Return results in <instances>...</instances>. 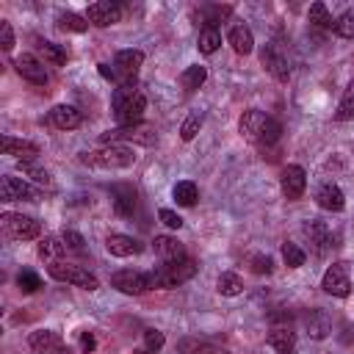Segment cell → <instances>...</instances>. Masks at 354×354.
<instances>
[{
  "label": "cell",
  "mask_w": 354,
  "mask_h": 354,
  "mask_svg": "<svg viewBox=\"0 0 354 354\" xmlns=\"http://www.w3.org/2000/svg\"><path fill=\"white\" fill-rule=\"evenodd\" d=\"M238 130H241V136H243L246 141H252V144H266V147H268V144H274V141L279 138L282 124H279L274 116H268L266 111L249 108V111L241 113Z\"/></svg>",
  "instance_id": "obj_1"
},
{
  "label": "cell",
  "mask_w": 354,
  "mask_h": 354,
  "mask_svg": "<svg viewBox=\"0 0 354 354\" xmlns=\"http://www.w3.org/2000/svg\"><path fill=\"white\" fill-rule=\"evenodd\" d=\"M113 116L119 127H130V124H141L144 111H147V97L141 88L136 86H116L113 88Z\"/></svg>",
  "instance_id": "obj_2"
},
{
  "label": "cell",
  "mask_w": 354,
  "mask_h": 354,
  "mask_svg": "<svg viewBox=\"0 0 354 354\" xmlns=\"http://www.w3.org/2000/svg\"><path fill=\"white\" fill-rule=\"evenodd\" d=\"M77 160L83 166H91V169H130L136 163V152L127 147V144H102L97 149H88V152H80Z\"/></svg>",
  "instance_id": "obj_3"
},
{
  "label": "cell",
  "mask_w": 354,
  "mask_h": 354,
  "mask_svg": "<svg viewBox=\"0 0 354 354\" xmlns=\"http://www.w3.org/2000/svg\"><path fill=\"white\" fill-rule=\"evenodd\" d=\"M144 64V53L141 50H119L116 55H113V66L108 69L105 64H100V72L108 77V80H113L116 86H133V80H136V72H138V66Z\"/></svg>",
  "instance_id": "obj_4"
},
{
  "label": "cell",
  "mask_w": 354,
  "mask_h": 354,
  "mask_svg": "<svg viewBox=\"0 0 354 354\" xmlns=\"http://www.w3.org/2000/svg\"><path fill=\"white\" fill-rule=\"evenodd\" d=\"M196 263L191 260V257H185V260H174V263H160L155 271H149L152 274V285L155 288H160V290H171V288H177V285H183V282H188L194 274H196Z\"/></svg>",
  "instance_id": "obj_5"
},
{
  "label": "cell",
  "mask_w": 354,
  "mask_h": 354,
  "mask_svg": "<svg viewBox=\"0 0 354 354\" xmlns=\"http://www.w3.org/2000/svg\"><path fill=\"white\" fill-rule=\"evenodd\" d=\"M47 271H50L53 279L66 282V285H75V288H83V290H97V288H100V279H97L88 268L75 266V263H61V260H58V263H50Z\"/></svg>",
  "instance_id": "obj_6"
},
{
  "label": "cell",
  "mask_w": 354,
  "mask_h": 354,
  "mask_svg": "<svg viewBox=\"0 0 354 354\" xmlns=\"http://www.w3.org/2000/svg\"><path fill=\"white\" fill-rule=\"evenodd\" d=\"M102 144H122V141H133V144H141V147H152L158 144V133L152 124H130V127H113V130H105L100 136Z\"/></svg>",
  "instance_id": "obj_7"
},
{
  "label": "cell",
  "mask_w": 354,
  "mask_h": 354,
  "mask_svg": "<svg viewBox=\"0 0 354 354\" xmlns=\"http://www.w3.org/2000/svg\"><path fill=\"white\" fill-rule=\"evenodd\" d=\"M111 285L119 290V293H127V296H141L147 290H152V274L147 271H133V268H122L116 274H111Z\"/></svg>",
  "instance_id": "obj_8"
},
{
  "label": "cell",
  "mask_w": 354,
  "mask_h": 354,
  "mask_svg": "<svg viewBox=\"0 0 354 354\" xmlns=\"http://www.w3.org/2000/svg\"><path fill=\"white\" fill-rule=\"evenodd\" d=\"M3 230L8 238L14 241H33L41 235V224L30 216H22V213H3Z\"/></svg>",
  "instance_id": "obj_9"
},
{
  "label": "cell",
  "mask_w": 354,
  "mask_h": 354,
  "mask_svg": "<svg viewBox=\"0 0 354 354\" xmlns=\"http://www.w3.org/2000/svg\"><path fill=\"white\" fill-rule=\"evenodd\" d=\"M28 346H30L33 354H75V348L66 346L64 337L58 332H53V329H36V332H30Z\"/></svg>",
  "instance_id": "obj_10"
},
{
  "label": "cell",
  "mask_w": 354,
  "mask_h": 354,
  "mask_svg": "<svg viewBox=\"0 0 354 354\" xmlns=\"http://www.w3.org/2000/svg\"><path fill=\"white\" fill-rule=\"evenodd\" d=\"M124 14V6L116 3V0H100V3H91L86 8V19L88 25H97V28H108V25H116Z\"/></svg>",
  "instance_id": "obj_11"
},
{
  "label": "cell",
  "mask_w": 354,
  "mask_h": 354,
  "mask_svg": "<svg viewBox=\"0 0 354 354\" xmlns=\"http://www.w3.org/2000/svg\"><path fill=\"white\" fill-rule=\"evenodd\" d=\"M321 288H324L329 296H337V299L348 296V293H351L348 266H346V263H332V266L324 271V277H321Z\"/></svg>",
  "instance_id": "obj_12"
},
{
  "label": "cell",
  "mask_w": 354,
  "mask_h": 354,
  "mask_svg": "<svg viewBox=\"0 0 354 354\" xmlns=\"http://www.w3.org/2000/svg\"><path fill=\"white\" fill-rule=\"evenodd\" d=\"M260 61H263V66H266L277 80H288V77H290L288 55H285V50H282L277 41H268V44L260 47Z\"/></svg>",
  "instance_id": "obj_13"
},
{
  "label": "cell",
  "mask_w": 354,
  "mask_h": 354,
  "mask_svg": "<svg viewBox=\"0 0 354 354\" xmlns=\"http://www.w3.org/2000/svg\"><path fill=\"white\" fill-rule=\"evenodd\" d=\"M279 188H282V196L288 202L299 199L304 191H307V171L299 166V163H288L282 169V177H279Z\"/></svg>",
  "instance_id": "obj_14"
},
{
  "label": "cell",
  "mask_w": 354,
  "mask_h": 354,
  "mask_svg": "<svg viewBox=\"0 0 354 354\" xmlns=\"http://www.w3.org/2000/svg\"><path fill=\"white\" fill-rule=\"evenodd\" d=\"M17 72L22 75V80L33 83V86H44L47 83V69H44V61H39L33 53H22L17 61H14Z\"/></svg>",
  "instance_id": "obj_15"
},
{
  "label": "cell",
  "mask_w": 354,
  "mask_h": 354,
  "mask_svg": "<svg viewBox=\"0 0 354 354\" xmlns=\"http://www.w3.org/2000/svg\"><path fill=\"white\" fill-rule=\"evenodd\" d=\"M315 202L321 210H329V213H340L346 207V196L337 183H321L315 188Z\"/></svg>",
  "instance_id": "obj_16"
},
{
  "label": "cell",
  "mask_w": 354,
  "mask_h": 354,
  "mask_svg": "<svg viewBox=\"0 0 354 354\" xmlns=\"http://www.w3.org/2000/svg\"><path fill=\"white\" fill-rule=\"evenodd\" d=\"M301 326L307 329V335H310V337L324 340V337L332 332V318H329L324 310L313 307V310H304V313H301Z\"/></svg>",
  "instance_id": "obj_17"
},
{
  "label": "cell",
  "mask_w": 354,
  "mask_h": 354,
  "mask_svg": "<svg viewBox=\"0 0 354 354\" xmlns=\"http://www.w3.org/2000/svg\"><path fill=\"white\" fill-rule=\"evenodd\" d=\"M105 249H108V254H113V257H133V254H141V252H144V243L136 241L133 235L113 232V235L105 238Z\"/></svg>",
  "instance_id": "obj_18"
},
{
  "label": "cell",
  "mask_w": 354,
  "mask_h": 354,
  "mask_svg": "<svg viewBox=\"0 0 354 354\" xmlns=\"http://www.w3.org/2000/svg\"><path fill=\"white\" fill-rule=\"evenodd\" d=\"M0 196H3V202H19V199H36V191L25 180L6 174L0 180Z\"/></svg>",
  "instance_id": "obj_19"
},
{
  "label": "cell",
  "mask_w": 354,
  "mask_h": 354,
  "mask_svg": "<svg viewBox=\"0 0 354 354\" xmlns=\"http://www.w3.org/2000/svg\"><path fill=\"white\" fill-rule=\"evenodd\" d=\"M304 235L310 238V246L315 249V254H326V249L332 246V232L321 218H310L304 224Z\"/></svg>",
  "instance_id": "obj_20"
},
{
  "label": "cell",
  "mask_w": 354,
  "mask_h": 354,
  "mask_svg": "<svg viewBox=\"0 0 354 354\" xmlns=\"http://www.w3.org/2000/svg\"><path fill=\"white\" fill-rule=\"evenodd\" d=\"M3 155H11V158H17L19 163H28V160H36L39 147H36L33 141H22V138H14V136H3Z\"/></svg>",
  "instance_id": "obj_21"
},
{
  "label": "cell",
  "mask_w": 354,
  "mask_h": 354,
  "mask_svg": "<svg viewBox=\"0 0 354 354\" xmlns=\"http://www.w3.org/2000/svg\"><path fill=\"white\" fill-rule=\"evenodd\" d=\"M111 196H113V210H116V216H122V218L133 216V210H136V196H138L133 185L119 183V185L111 188Z\"/></svg>",
  "instance_id": "obj_22"
},
{
  "label": "cell",
  "mask_w": 354,
  "mask_h": 354,
  "mask_svg": "<svg viewBox=\"0 0 354 354\" xmlns=\"http://www.w3.org/2000/svg\"><path fill=\"white\" fill-rule=\"evenodd\" d=\"M266 340L277 354H296V332L290 326H271Z\"/></svg>",
  "instance_id": "obj_23"
},
{
  "label": "cell",
  "mask_w": 354,
  "mask_h": 354,
  "mask_svg": "<svg viewBox=\"0 0 354 354\" xmlns=\"http://www.w3.org/2000/svg\"><path fill=\"white\" fill-rule=\"evenodd\" d=\"M80 122H83V116H80V111L75 105L50 108V124L58 127V130H75V127H80Z\"/></svg>",
  "instance_id": "obj_24"
},
{
  "label": "cell",
  "mask_w": 354,
  "mask_h": 354,
  "mask_svg": "<svg viewBox=\"0 0 354 354\" xmlns=\"http://www.w3.org/2000/svg\"><path fill=\"white\" fill-rule=\"evenodd\" d=\"M152 243H155V252L160 254L163 263H174V260H185L188 257L185 254V246L177 238H171V235H158Z\"/></svg>",
  "instance_id": "obj_25"
},
{
  "label": "cell",
  "mask_w": 354,
  "mask_h": 354,
  "mask_svg": "<svg viewBox=\"0 0 354 354\" xmlns=\"http://www.w3.org/2000/svg\"><path fill=\"white\" fill-rule=\"evenodd\" d=\"M227 41L232 44V50L238 55H249L254 50V33L246 25H232L230 33H227Z\"/></svg>",
  "instance_id": "obj_26"
},
{
  "label": "cell",
  "mask_w": 354,
  "mask_h": 354,
  "mask_svg": "<svg viewBox=\"0 0 354 354\" xmlns=\"http://www.w3.org/2000/svg\"><path fill=\"white\" fill-rule=\"evenodd\" d=\"M205 80H207V69H205L202 64H194V66H188V69L180 75V86L185 88V94H194Z\"/></svg>",
  "instance_id": "obj_27"
},
{
  "label": "cell",
  "mask_w": 354,
  "mask_h": 354,
  "mask_svg": "<svg viewBox=\"0 0 354 354\" xmlns=\"http://www.w3.org/2000/svg\"><path fill=\"white\" fill-rule=\"evenodd\" d=\"M196 47H199V53H205V55H213V53L221 47V30H218V28H210V25H205V28L199 30Z\"/></svg>",
  "instance_id": "obj_28"
},
{
  "label": "cell",
  "mask_w": 354,
  "mask_h": 354,
  "mask_svg": "<svg viewBox=\"0 0 354 354\" xmlns=\"http://www.w3.org/2000/svg\"><path fill=\"white\" fill-rule=\"evenodd\" d=\"M216 290H218L221 296H241V293H243V279H241L235 271H224V274H218V279H216Z\"/></svg>",
  "instance_id": "obj_29"
},
{
  "label": "cell",
  "mask_w": 354,
  "mask_h": 354,
  "mask_svg": "<svg viewBox=\"0 0 354 354\" xmlns=\"http://www.w3.org/2000/svg\"><path fill=\"white\" fill-rule=\"evenodd\" d=\"M171 196H174V202H177V205L191 207V205H196L199 191H196V185H194L191 180H180V183L171 188Z\"/></svg>",
  "instance_id": "obj_30"
},
{
  "label": "cell",
  "mask_w": 354,
  "mask_h": 354,
  "mask_svg": "<svg viewBox=\"0 0 354 354\" xmlns=\"http://www.w3.org/2000/svg\"><path fill=\"white\" fill-rule=\"evenodd\" d=\"M39 55H41L44 61L55 64V66L66 64V58H69L66 47H61V44H55V41H39Z\"/></svg>",
  "instance_id": "obj_31"
},
{
  "label": "cell",
  "mask_w": 354,
  "mask_h": 354,
  "mask_svg": "<svg viewBox=\"0 0 354 354\" xmlns=\"http://www.w3.org/2000/svg\"><path fill=\"white\" fill-rule=\"evenodd\" d=\"M58 28L61 30H69V33H83V30H88V19L86 17H80V14H72V11H66V14H58Z\"/></svg>",
  "instance_id": "obj_32"
},
{
  "label": "cell",
  "mask_w": 354,
  "mask_h": 354,
  "mask_svg": "<svg viewBox=\"0 0 354 354\" xmlns=\"http://www.w3.org/2000/svg\"><path fill=\"white\" fill-rule=\"evenodd\" d=\"M66 252V246H64V241L61 238H44L41 243H39V257H44V260H50V263H58V257Z\"/></svg>",
  "instance_id": "obj_33"
},
{
  "label": "cell",
  "mask_w": 354,
  "mask_h": 354,
  "mask_svg": "<svg viewBox=\"0 0 354 354\" xmlns=\"http://www.w3.org/2000/svg\"><path fill=\"white\" fill-rule=\"evenodd\" d=\"M335 119H337V122L354 119V80H351L348 88L343 91V97H340V102H337V111H335Z\"/></svg>",
  "instance_id": "obj_34"
},
{
  "label": "cell",
  "mask_w": 354,
  "mask_h": 354,
  "mask_svg": "<svg viewBox=\"0 0 354 354\" xmlns=\"http://www.w3.org/2000/svg\"><path fill=\"white\" fill-rule=\"evenodd\" d=\"M307 19H310L313 25H318V28H332V30H335V19H332V14L326 11L324 3H313L310 11H307Z\"/></svg>",
  "instance_id": "obj_35"
},
{
  "label": "cell",
  "mask_w": 354,
  "mask_h": 354,
  "mask_svg": "<svg viewBox=\"0 0 354 354\" xmlns=\"http://www.w3.org/2000/svg\"><path fill=\"white\" fill-rule=\"evenodd\" d=\"M282 260H285L288 268H299V266H304L307 254H304V249H299L296 243L285 241V243H282Z\"/></svg>",
  "instance_id": "obj_36"
},
{
  "label": "cell",
  "mask_w": 354,
  "mask_h": 354,
  "mask_svg": "<svg viewBox=\"0 0 354 354\" xmlns=\"http://www.w3.org/2000/svg\"><path fill=\"white\" fill-rule=\"evenodd\" d=\"M19 169L33 180V183H39V185H47V188H53V177H50V171L47 169H41V166H36L33 160H28V163H19Z\"/></svg>",
  "instance_id": "obj_37"
},
{
  "label": "cell",
  "mask_w": 354,
  "mask_h": 354,
  "mask_svg": "<svg viewBox=\"0 0 354 354\" xmlns=\"http://www.w3.org/2000/svg\"><path fill=\"white\" fill-rule=\"evenodd\" d=\"M335 33L354 41V11H346V14H340V17L335 19Z\"/></svg>",
  "instance_id": "obj_38"
},
{
  "label": "cell",
  "mask_w": 354,
  "mask_h": 354,
  "mask_svg": "<svg viewBox=\"0 0 354 354\" xmlns=\"http://www.w3.org/2000/svg\"><path fill=\"white\" fill-rule=\"evenodd\" d=\"M17 285H19V290H25V293H33V290H39L41 288V279H39V274L36 271H19L17 274Z\"/></svg>",
  "instance_id": "obj_39"
},
{
  "label": "cell",
  "mask_w": 354,
  "mask_h": 354,
  "mask_svg": "<svg viewBox=\"0 0 354 354\" xmlns=\"http://www.w3.org/2000/svg\"><path fill=\"white\" fill-rule=\"evenodd\" d=\"M199 127H202V116H199V113H191V116L183 122V127H180V138H183V141H194L196 133H199Z\"/></svg>",
  "instance_id": "obj_40"
},
{
  "label": "cell",
  "mask_w": 354,
  "mask_h": 354,
  "mask_svg": "<svg viewBox=\"0 0 354 354\" xmlns=\"http://www.w3.org/2000/svg\"><path fill=\"white\" fill-rule=\"evenodd\" d=\"M163 343H166V337H163L160 329H147V332H144V348H147V351H160Z\"/></svg>",
  "instance_id": "obj_41"
},
{
  "label": "cell",
  "mask_w": 354,
  "mask_h": 354,
  "mask_svg": "<svg viewBox=\"0 0 354 354\" xmlns=\"http://www.w3.org/2000/svg\"><path fill=\"white\" fill-rule=\"evenodd\" d=\"M249 266H252L254 274H271V271H274V260H271L268 254H254V257L249 260Z\"/></svg>",
  "instance_id": "obj_42"
},
{
  "label": "cell",
  "mask_w": 354,
  "mask_h": 354,
  "mask_svg": "<svg viewBox=\"0 0 354 354\" xmlns=\"http://www.w3.org/2000/svg\"><path fill=\"white\" fill-rule=\"evenodd\" d=\"M61 241H64V246L66 249H72V252H83V235L80 232H75V230H64V235H61Z\"/></svg>",
  "instance_id": "obj_43"
},
{
  "label": "cell",
  "mask_w": 354,
  "mask_h": 354,
  "mask_svg": "<svg viewBox=\"0 0 354 354\" xmlns=\"http://www.w3.org/2000/svg\"><path fill=\"white\" fill-rule=\"evenodd\" d=\"M0 47L6 53L14 50V30H11V22H6V19H0Z\"/></svg>",
  "instance_id": "obj_44"
},
{
  "label": "cell",
  "mask_w": 354,
  "mask_h": 354,
  "mask_svg": "<svg viewBox=\"0 0 354 354\" xmlns=\"http://www.w3.org/2000/svg\"><path fill=\"white\" fill-rule=\"evenodd\" d=\"M158 218H160L169 230H180V227H183V218H180L174 210H169V207H160V210H158Z\"/></svg>",
  "instance_id": "obj_45"
},
{
  "label": "cell",
  "mask_w": 354,
  "mask_h": 354,
  "mask_svg": "<svg viewBox=\"0 0 354 354\" xmlns=\"http://www.w3.org/2000/svg\"><path fill=\"white\" fill-rule=\"evenodd\" d=\"M94 346H97V340H94V335L91 332H80V351H94Z\"/></svg>",
  "instance_id": "obj_46"
},
{
  "label": "cell",
  "mask_w": 354,
  "mask_h": 354,
  "mask_svg": "<svg viewBox=\"0 0 354 354\" xmlns=\"http://www.w3.org/2000/svg\"><path fill=\"white\" fill-rule=\"evenodd\" d=\"M188 354H218V348H213L210 343H196V346H194Z\"/></svg>",
  "instance_id": "obj_47"
}]
</instances>
